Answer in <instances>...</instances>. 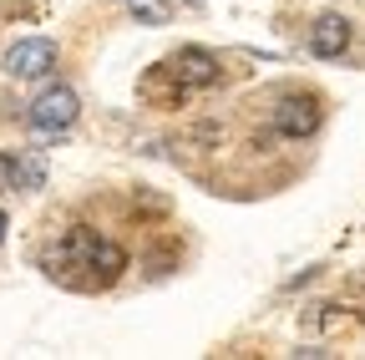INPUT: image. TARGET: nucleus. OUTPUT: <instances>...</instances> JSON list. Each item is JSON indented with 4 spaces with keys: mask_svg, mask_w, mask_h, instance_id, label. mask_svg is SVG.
<instances>
[{
    "mask_svg": "<svg viewBox=\"0 0 365 360\" xmlns=\"http://www.w3.org/2000/svg\"><path fill=\"white\" fill-rule=\"evenodd\" d=\"M163 71H168V81L178 86V92H203V86H218V76H223L218 56L203 51V46H182L178 56H168Z\"/></svg>",
    "mask_w": 365,
    "mask_h": 360,
    "instance_id": "f257e3e1",
    "label": "nucleus"
},
{
    "mask_svg": "<svg viewBox=\"0 0 365 360\" xmlns=\"http://www.w3.org/2000/svg\"><path fill=\"white\" fill-rule=\"evenodd\" d=\"M81 102L71 86H46V92L31 102V127H36V138H61V132L76 122Z\"/></svg>",
    "mask_w": 365,
    "mask_h": 360,
    "instance_id": "f03ea898",
    "label": "nucleus"
},
{
    "mask_svg": "<svg viewBox=\"0 0 365 360\" xmlns=\"http://www.w3.org/2000/svg\"><path fill=\"white\" fill-rule=\"evenodd\" d=\"M51 71H56V41H46V36H26L6 51V76H16V81H41Z\"/></svg>",
    "mask_w": 365,
    "mask_h": 360,
    "instance_id": "7ed1b4c3",
    "label": "nucleus"
},
{
    "mask_svg": "<svg viewBox=\"0 0 365 360\" xmlns=\"http://www.w3.org/2000/svg\"><path fill=\"white\" fill-rule=\"evenodd\" d=\"M314 127H319V102L314 97H284L279 107H274V132L289 138V143L314 138Z\"/></svg>",
    "mask_w": 365,
    "mask_h": 360,
    "instance_id": "20e7f679",
    "label": "nucleus"
},
{
    "mask_svg": "<svg viewBox=\"0 0 365 360\" xmlns=\"http://www.w3.org/2000/svg\"><path fill=\"white\" fill-rule=\"evenodd\" d=\"M345 46H350V21H345V16H319V21L309 26V51H314V56L335 61Z\"/></svg>",
    "mask_w": 365,
    "mask_h": 360,
    "instance_id": "39448f33",
    "label": "nucleus"
},
{
    "mask_svg": "<svg viewBox=\"0 0 365 360\" xmlns=\"http://www.w3.org/2000/svg\"><path fill=\"white\" fill-rule=\"evenodd\" d=\"M122 269H127V249H122V244H112V239H91V254H86V274H91V284H112Z\"/></svg>",
    "mask_w": 365,
    "mask_h": 360,
    "instance_id": "423d86ee",
    "label": "nucleus"
},
{
    "mask_svg": "<svg viewBox=\"0 0 365 360\" xmlns=\"http://www.w3.org/2000/svg\"><path fill=\"white\" fill-rule=\"evenodd\" d=\"M127 6H132V16H137V21H153V26H163V21H168V11H173L168 0H127Z\"/></svg>",
    "mask_w": 365,
    "mask_h": 360,
    "instance_id": "0eeeda50",
    "label": "nucleus"
},
{
    "mask_svg": "<svg viewBox=\"0 0 365 360\" xmlns=\"http://www.w3.org/2000/svg\"><path fill=\"white\" fill-rule=\"evenodd\" d=\"M16 188H21V158L0 153V193H16Z\"/></svg>",
    "mask_w": 365,
    "mask_h": 360,
    "instance_id": "6e6552de",
    "label": "nucleus"
},
{
    "mask_svg": "<svg viewBox=\"0 0 365 360\" xmlns=\"http://www.w3.org/2000/svg\"><path fill=\"white\" fill-rule=\"evenodd\" d=\"M0 244H6V213H0Z\"/></svg>",
    "mask_w": 365,
    "mask_h": 360,
    "instance_id": "1a4fd4ad",
    "label": "nucleus"
}]
</instances>
